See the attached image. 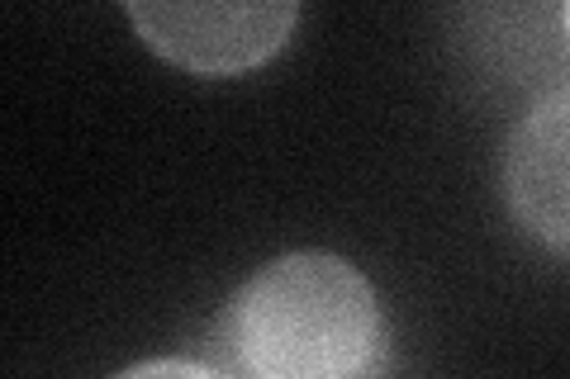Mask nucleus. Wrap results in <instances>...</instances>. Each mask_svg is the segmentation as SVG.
Segmentation results:
<instances>
[{"mask_svg": "<svg viewBox=\"0 0 570 379\" xmlns=\"http://www.w3.org/2000/svg\"><path fill=\"white\" fill-rule=\"evenodd\" d=\"M566 29H570V10H566Z\"/></svg>", "mask_w": 570, "mask_h": 379, "instance_id": "39448f33", "label": "nucleus"}, {"mask_svg": "<svg viewBox=\"0 0 570 379\" xmlns=\"http://www.w3.org/2000/svg\"><path fill=\"white\" fill-rule=\"evenodd\" d=\"M504 195L532 238L570 257V86L519 119L504 152Z\"/></svg>", "mask_w": 570, "mask_h": 379, "instance_id": "7ed1b4c3", "label": "nucleus"}, {"mask_svg": "<svg viewBox=\"0 0 570 379\" xmlns=\"http://www.w3.org/2000/svg\"><path fill=\"white\" fill-rule=\"evenodd\" d=\"M115 379H228V375L219 366H209V360H176V356H167V360H142V366L124 370Z\"/></svg>", "mask_w": 570, "mask_h": 379, "instance_id": "20e7f679", "label": "nucleus"}, {"mask_svg": "<svg viewBox=\"0 0 570 379\" xmlns=\"http://www.w3.org/2000/svg\"><path fill=\"white\" fill-rule=\"evenodd\" d=\"M138 39L195 77H238L276 58L295 6H129Z\"/></svg>", "mask_w": 570, "mask_h": 379, "instance_id": "f03ea898", "label": "nucleus"}, {"mask_svg": "<svg viewBox=\"0 0 570 379\" xmlns=\"http://www.w3.org/2000/svg\"><path fill=\"white\" fill-rule=\"evenodd\" d=\"M209 366L228 379H385L381 295L333 251L276 257L224 303Z\"/></svg>", "mask_w": 570, "mask_h": 379, "instance_id": "f257e3e1", "label": "nucleus"}]
</instances>
